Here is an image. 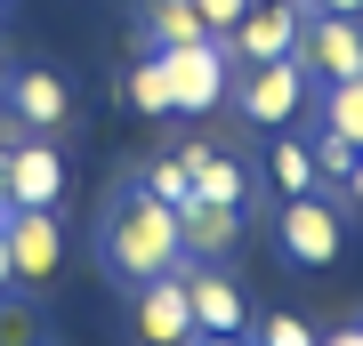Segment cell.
<instances>
[{
  "instance_id": "1",
  "label": "cell",
  "mask_w": 363,
  "mask_h": 346,
  "mask_svg": "<svg viewBox=\"0 0 363 346\" xmlns=\"http://www.w3.org/2000/svg\"><path fill=\"white\" fill-rule=\"evenodd\" d=\"M97 258H105V274H113L121 290H138V282H154V274H169V266L186 258V242H178V209L154 202L145 185H130L113 209H105Z\"/></svg>"
},
{
  "instance_id": "2",
  "label": "cell",
  "mask_w": 363,
  "mask_h": 346,
  "mask_svg": "<svg viewBox=\"0 0 363 346\" xmlns=\"http://www.w3.org/2000/svg\"><path fill=\"white\" fill-rule=\"evenodd\" d=\"M339 242H347V193L339 185H315V193H291V202H274V250H283V266H331Z\"/></svg>"
},
{
  "instance_id": "3",
  "label": "cell",
  "mask_w": 363,
  "mask_h": 346,
  "mask_svg": "<svg viewBox=\"0 0 363 346\" xmlns=\"http://www.w3.org/2000/svg\"><path fill=\"white\" fill-rule=\"evenodd\" d=\"M307 89H315V81L298 73V57H274V64H242V73L226 81L234 113H242L250 129H298V113H307Z\"/></svg>"
},
{
  "instance_id": "4",
  "label": "cell",
  "mask_w": 363,
  "mask_h": 346,
  "mask_svg": "<svg viewBox=\"0 0 363 346\" xmlns=\"http://www.w3.org/2000/svg\"><path fill=\"white\" fill-rule=\"evenodd\" d=\"M307 8V0H298ZM298 73L315 81V89H331V81H355L363 73V16H331V8H307L298 16Z\"/></svg>"
},
{
  "instance_id": "5",
  "label": "cell",
  "mask_w": 363,
  "mask_h": 346,
  "mask_svg": "<svg viewBox=\"0 0 363 346\" xmlns=\"http://www.w3.org/2000/svg\"><path fill=\"white\" fill-rule=\"evenodd\" d=\"M186 306H194V338H250V298L218 258H186Z\"/></svg>"
},
{
  "instance_id": "6",
  "label": "cell",
  "mask_w": 363,
  "mask_h": 346,
  "mask_svg": "<svg viewBox=\"0 0 363 346\" xmlns=\"http://www.w3.org/2000/svg\"><path fill=\"white\" fill-rule=\"evenodd\" d=\"M162 57V73H169V113H218L226 105V81H234V64L218 40H194V49H154Z\"/></svg>"
},
{
  "instance_id": "7",
  "label": "cell",
  "mask_w": 363,
  "mask_h": 346,
  "mask_svg": "<svg viewBox=\"0 0 363 346\" xmlns=\"http://www.w3.org/2000/svg\"><path fill=\"white\" fill-rule=\"evenodd\" d=\"M298 0H250L242 8V25H234L218 49H226V64H274V57H291L298 49Z\"/></svg>"
},
{
  "instance_id": "8",
  "label": "cell",
  "mask_w": 363,
  "mask_h": 346,
  "mask_svg": "<svg viewBox=\"0 0 363 346\" xmlns=\"http://www.w3.org/2000/svg\"><path fill=\"white\" fill-rule=\"evenodd\" d=\"M16 113V129H33V137H57V129L73 121V89L57 64H25V73H9V97H0Z\"/></svg>"
},
{
  "instance_id": "9",
  "label": "cell",
  "mask_w": 363,
  "mask_h": 346,
  "mask_svg": "<svg viewBox=\"0 0 363 346\" xmlns=\"http://www.w3.org/2000/svg\"><path fill=\"white\" fill-rule=\"evenodd\" d=\"M9 202L16 209H57L65 202V154L49 137H9Z\"/></svg>"
},
{
  "instance_id": "10",
  "label": "cell",
  "mask_w": 363,
  "mask_h": 346,
  "mask_svg": "<svg viewBox=\"0 0 363 346\" xmlns=\"http://www.w3.org/2000/svg\"><path fill=\"white\" fill-rule=\"evenodd\" d=\"M178 161H186V178H194L202 202H226V209H250L259 202V169H250L242 154H226V145H178Z\"/></svg>"
},
{
  "instance_id": "11",
  "label": "cell",
  "mask_w": 363,
  "mask_h": 346,
  "mask_svg": "<svg viewBox=\"0 0 363 346\" xmlns=\"http://www.w3.org/2000/svg\"><path fill=\"white\" fill-rule=\"evenodd\" d=\"M138 338L145 346H186L194 338V306H186V258L154 282H138Z\"/></svg>"
},
{
  "instance_id": "12",
  "label": "cell",
  "mask_w": 363,
  "mask_h": 346,
  "mask_svg": "<svg viewBox=\"0 0 363 346\" xmlns=\"http://www.w3.org/2000/svg\"><path fill=\"white\" fill-rule=\"evenodd\" d=\"M0 233H9V258H16V290L57 274V258H65V226H57V209H9Z\"/></svg>"
},
{
  "instance_id": "13",
  "label": "cell",
  "mask_w": 363,
  "mask_h": 346,
  "mask_svg": "<svg viewBox=\"0 0 363 346\" xmlns=\"http://www.w3.org/2000/svg\"><path fill=\"white\" fill-rule=\"evenodd\" d=\"M242 226H250V209H226V202H178V242L186 258H226L234 242H242Z\"/></svg>"
},
{
  "instance_id": "14",
  "label": "cell",
  "mask_w": 363,
  "mask_h": 346,
  "mask_svg": "<svg viewBox=\"0 0 363 346\" xmlns=\"http://www.w3.org/2000/svg\"><path fill=\"white\" fill-rule=\"evenodd\" d=\"M267 169L259 178L274 185V202H291V193H315L323 185V169H315V154H307V137H298V129H267Z\"/></svg>"
},
{
  "instance_id": "15",
  "label": "cell",
  "mask_w": 363,
  "mask_h": 346,
  "mask_svg": "<svg viewBox=\"0 0 363 346\" xmlns=\"http://www.w3.org/2000/svg\"><path fill=\"white\" fill-rule=\"evenodd\" d=\"M138 40L145 49H194V40H218V33L194 16V0H145L138 8Z\"/></svg>"
},
{
  "instance_id": "16",
  "label": "cell",
  "mask_w": 363,
  "mask_h": 346,
  "mask_svg": "<svg viewBox=\"0 0 363 346\" xmlns=\"http://www.w3.org/2000/svg\"><path fill=\"white\" fill-rule=\"evenodd\" d=\"M121 97H130L138 113H154V121H178V113H169V73H162V57H154V49H145L130 73H121Z\"/></svg>"
},
{
  "instance_id": "17",
  "label": "cell",
  "mask_w": 363,
  "mask_h": 346,
  "mask_svg": "<svg viewBox=\"0 0 363 346\" xmlns=\"http://www.w3.org/2000/svg\"><path fill=\"white\" fill-rule=\"evenodd\" d=\"M323 129H339L347 145H363V73H355V81H331V89H323Z\"/></svg>"
},
{
  "instance_id": "18",
  "label": "cell",
  "mask_w": 363,
  "mask_h": 346,
  "mask_svg": "<svg viewBox=\"0 0 363 346\" xmlns=\"http://www.w3.org/2000/svg\"><path fill=\"white\" fill-rule=\"evenodd\" d=\"M307 154H315V169H323V185H339V178L355 169V154H363V145H347L339 129H323V121H315V129H307Z\"/></svg>"
},
{
  "instance_id": "19",
  "label": "cell",
  "mask_w": 363,
  "mask_h": 346,
  "mask_svg": "<svg viewBox=\"0 0 363 346\" xmlns=\"http://www.w3.org/2000/svg\"><path fill=\"white\" fill-rule=\"evenodd\" d=\"M138 185L154 193V202H169V209H178V202H194V178H186V161H178V154L145 161V169H138Z\"/></svg>"
},
{
  "instance_id": "20",
  "label": "cell",
  "mask_w": 363,
  "mask_h": 346,
  "mask_svg": "<svg viewBox=\"0 0 363 346\" xmlns=\"http://www.w3.org/2000/svg\"><path fill=\"white\" fill-rule=\"evenodd\" d=\"M323 330H315V322H298V314H250V346H315Z\"/></svg>"
},
{
  "instance_id": "21",
  "label": "cell",
  "mask_w": 363,
  "mask_h": 346,
  "mask_svg": "<svg viewBox=\"0 0 363 346\" xmlns=\"http://www.w3.org/2000/svg\"><path fill=\"white\" fill-rule=\"evenodd\" d=\"M40 338H49V330H40V314L16 306V298L0 290V346H40Z\"/></svg>"
},
{
  "instance_id": "22",
  "label": "cell",
  "mask_w": 363,
  "mask_h": 346,
  "mask_svg": "<svg viewBox=\"0 0 363 346\" xmlns=\"http://www.w3.org/2000/svg\"><path fill=\"white\" fill-rule=\"evenodd\" d=\"M242 8H250V0H194V16H202V25L218 33V40H226L234 25H242Z\"/></svg>"
},
{
  "instance_id": "23",
  "label": "cell",
  "mask_w": 363,
  "mask_h": 346,
  "mask_svg": "<svg viewBox=\"0 0 363 346\" xmlns=\"http://www.w3.org/2000/svg\"><path fill=\"white\" fill-rule=\"evenodd\" d=\"M339 193H347V209L363 218V154H355V169H347V178H339Z\"/></svg>"
},
{
  "instance_id": "24",
  "label": "cell",
  "mask_w": 363,
  "mask_h": 346,
  "mask_svg": "<svg viewBox=\"0 0 363 346\" xmlns=\"http://www.w3.org/2000/svg\"><path fill=\"white\" fill-rule=\"evenodd\" d=\"M315 346H363V322H347V330H323Z\"/></svg>"
},
{
  "instance_id": "25",
  "label": "cell",
  "mask_w": 363,
  "mask_h": 346,
  "mask_svg": "<svg viewBox=\"0 0 363 346\" xmlns=\"http://www.w3.org/2000/svg\"><path fill=\"white\" fill-rule=\"evenodd\" d=\"M0 290H16V258H9V233H0Z\"/></svg>"
},
{
  "instance_id": "26",
  "label": "cell",
  "mask_w": 363,
  "mask_h": 346,
  "mask_svg": "<svg viewBox=\"0 0 363 346\" xmlns=\"http://www.w3.org/2000/svg\"><path fill=\"white\" fill-rule=\"evenodd\" d=\"M307 8H331V16H363V0H307Z\"/></svg>"
},
{
  "instance_id": "27",
  "label": "cell",
  "mask_w": 363,
  "mask_h": 346,
  "mask_svg": "<svg viewBox=\"0 0 363 346\" xmlns=\"http://www.w3.org/2000/svg\"><path fill=\"white\" fill-rule=\"evenodd\" d=\"M9 209L16 202H9V145H0V218H9Z\"/></svg>"
},
{
  "instance_id": "28",
  "label": "cell",
  "mask_w": 363,
  "mask_h": 346,
  "mask_svg": "<svg viewBox=\"0 0 363 346\" xmlns=\"http://www.w3.org/2000/svg\"><path fill=\"white\" fill-rule=\"evenodd\" d=\"M186 346H250V338H186Z\"/></svg>"
},
{
  "instance_id": "29",
  "label": "cell",
  "mask_w": 363,
  "mask_h": 346,
  "mask_svg": "<svg viewBox=\"0 0 363 346\" xmlns=\"http://www.w3.org/2000/svg\"><path fill=\"white\" fill-rule=\"evenodd\" d=\"M0 97H9V64H0Z\"/></svg>"
},
{
  "instance_id": "30",
  "label": "cell",
  "mask_w": 363,
  "mask_h": 346,
  "mask_svg": "<svg viewBox=\"0 0 363 346\" xmlns=\"http://www.w3.org/2000/svg\"><path fill=\"white\" fill-rule=\"evenodd\" d=\"M40 346H49V338H40Z\"/></svg>"
}]
</instances>
